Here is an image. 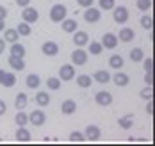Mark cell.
Wrapping results in <instances>:
<instances>
[{
  "instance_id": "cell-1",
  "label": "cell",
  "mask_w": 155,
  "mask_h": 146,
  "mask_svg": "<svg viewBox=\"0 0 155 146\" xmlns=\"http://www.w3.org/2000/svg\"><path fill=\"white\" fill-rule=\"evenodd\" d=\"M68 15V9H66V5H62V4H55V5H52V9H50V20L54 21V23H61L62 20L66 18Z\"/></svg>"
},
{
  "instance_id": "cell-2",
  "label": "cell",
  "mask_w": 155,
  "mask_h": 146,
  "mask_svg": "<svg viewBox=\"0 0 155 146\" xmlns=\"http://www.w3.org/2000/svg\"><path fill=\"white\" fill-rule=\"evenodd\" d=\"M112 18H114V21L116 23H120V25H123L128 21V9L125 7V5H114L112 7Z\"/></svg>"
},
{
  "instance_id": "cell-3",
  "label": "cell",
  "mask_w": 155,
  "mask_h": 146,
  "mask_svg": "<svg viewBox=\"0 0 155 146\" xmlns=\"http://www.w3.org/2000/svg\"><path fill=\"white\" fill-rule=\"evenodd\" d=\"M59 79L62 82H70L75 79V68L73 64H62L59 68Z\"/></svg>"
},
{
  "instance_id": "cell-4",
  "label": "cell",
  "mask_w": 155,
  "mask_h": 146,
  "mask_svg": "<svg viewBox=\"0 0 155 146\" xmlns=\"http://www.w3.org/2000/svg\"><path fill=\"white\" fill-rule=\"evenodd\" d=\"M21 20L27 21V23H36V21L39 20V13H38V9H34V7H31V5L23 7V11H21Z\"/></svg>"
},
{
  "instance_id": "cell-5",
  "label": "cell",
  "mask_w": 155,
  "mask_h": 146,
  "mask_svg": "<svg viewBox=\"0 0 155 146\" xmlns=\"http://www.w3.org/2000/svg\"><path fill=\"white\" fill-rule=\"evenodd\" d=\"M45 121H47V114L43 111H39V109H36L29 114V123H32L34 127H43Z\"/></svg>"
},
{
  "instance_id": "cell-6",
  "label": "cell",
  "mask_w": 155,
  "mask_h": 146,
  "mask_svg": "<svg viewBox=\"0 0 155 146\" xmlns=\"http://www.w3.org/2000/svg\"><path fill=\"white\" fill-rule=\"evenodd\" d=\"M87 55H89V54H87L86 50H82L78 47L75 52H71V63L75 66H84L87 63Z\"/></svg>"
},
{
  "instance_id": "cell-7",
  "label": "cell",
  "mask_w": 155,
  "mask_h": 146,
  "mask_svg": "<svg viewBox=\"0 0 155 146\" xmlns=\"http://www.w3.org/2000/svg\"><path fill=\"white\" fill-rule=\"evenodd\" d=\"M100 18H102L100 9H96L93 5L86 7V11H84V20H86L87 23H96V21H100Z\"/></svg>"
},
{
  "instance_id": "cell-8",
  "label": "cell",
  "mask_w": 155,
  "mask_h": 146,
  "mask_svg": "<svg viewBox=\"0 0 155 146\" xmlns=\"http://www.w3.org/2000/svg\"><path fill=\"white\" fill-rule=\"evenodd\" d=\"M102 47L104 48H107V50H112V48H116L118 47V43H120V39H118V36L116 34H112V32H107V34H104V37H102Z\"/></svg>"
},
{
  "instance_id": "cell-9",
  "label": "cell",
  "mask_w": 155,
  "mask_h": 146,
  "mask_svg": "<svg viewBox=\"0 0 155 146\" xmlns=\"http://www.w3.org/2000/svg\"><path fill=\"white\" fill-rule=\"evenodd\" d=\"M94 102H96L98 105H102V107H109V105L112 103V95H110L109 91H98V93L94 95Z\"/></svg>"
},
{
  "instance_id": "cell-10",
  "label": "cell",
  "mask_w": 155,
  "mask_h": 146,
  "mask_svg": "<svg viewBox=\"0 0 155 146\" xmlns=\"http://www.w3.org/2000/svg\"><path fill=\"white\" fill-rule=\"evenodd\" d=\"M41 52L48 55V57H54V55H57L59 54V45L55 43V41H45L43 45H41Z\"/></svg>"
},
{
  "instance_id": "cell-11",
  "label": "cell",
  "mask_w": 155,
  "mask_h": 146,
  "mask_svg": "<svg viewBox=\"0 0 155 146\" xmlns=\"http://www.w3.org/2000/svg\"><path fill=\"white\" fill-rule=\"evenodd\" d=\"M84 135H86V141H98L102 132H100V128L96 125H87L86 130H84Z\"/></svg>"
},
{
  "instance_id": "cell-12",
  "label": "cell",
  "mask_w": 155,
  "mask_h": 146,
  "mask_svg": "<svg viewBox=\"0 0 155 146\" xmlns=\"http://www.w3.org/2000/svg\"><path fill=\"white\" fill-rule=\"evenodd\" d=\"M73 43L77 45V47H84V45H87L89 43V36H87V32H84V31H75L73 32Z\"/></svg>"
},
{
  "instance_id": "cell-13",
  "label": "cell",
  "mask_w": 155,
  "mask_h": 146,
  "mask_svg": "<svg viewBox=\"0 0 155 146\" xmlns=\"http://www.w3.org/2000/svg\"><path fill=\"white\" fill-rule=\"evenodd\" d=\"M116 36H118L120 41L128 43V41H132V39L136 37V32H134V29H130V27H123V29H120V34H116Z\"/></svg>"
},
{
  "instance_id": "cell-14",
  "label": "cell",
  "mask_w": 155,
  "mask_h": 146,
  "mask_svg": "<svg viewBox=\"0 0 155 146\" xmlns=\"http://www.w3.org/2000/svg\"><path fill=\"white\" fill-rule=\"evenodd\" d=\"M61 23H62V25H61L62 31H64V32H68V34H73V32L78 29L77 20H73V18H64Z\"/></svg>"
},
{
  "instance_id": "cell-15",
  "label": "cell",
  "mask_w": 155,
  "mask_h": 146,
  "mask_svg": "<svg viewBox=\"0 0 155 146\" xmlns=\"http://www.w3.org/2000/svg\"><path fill=\"white\" fill-rule=\"evenodd\" d=\"M7 63H9V66H11L13 70H16V71H21V70H25V61H23V57H16V55H9Z\"/></svg>"
},
{
  "instance_id": "cell-16",
  "label": "cell",
  "mask_w": 155,
  "mask_h": 146,
  "mask_svg": "<svg viewBox=\"0 0 155 146\" xmlns=\"http://www.w3.org/2000/svg\"><path fill=\"white\" fill-rule=\"evenodd\" d=\"M110 80H114V84H116L118 87H125V86L130 82V77H128L127 73H123V71H118L114 77H110Z\"/></svg>"
},
{
  "instance_id": "cell-17",
  "label": "cell",
  "mask_w": 155,
  "mask_h": 146,
  "mask_svg": "<svg viewBox=\"0 0 155 146\" xmlns=\"http://www.w3.org/2000/svg\"><path fill=\"white\" fill-rule=\"evenodd\" d=\"M93 80L98 84H107V82H110V73L107 70H98V71H94Z\"/></svg>"
},
{
  "instance_id": "cell-18",
  "label": "cell",
  "mask_w": 155,
  "mask_h": 146,
  "mask_svg": "<svg viewBox=\"0 0 155 146\" xmlns=\"http://www.w3.org/2000/svg\"><path fill=\"white\" fill-rule=\"evenodd\" d=\"M77 111V103H75V100H64L61 105V112L66 114V116H70V114H73Z\"/></svg>"
},
{
  "instance_id": "cell-19",
  "label": "cell",
  "mask_w": 155,
  "mask_h": 146,
  "mask_svg": "<svg viewBox=\"0 0 155 146\" xmlns=\"http://www.w3.org/2000/svg\"><path fill=\"white\" fill-rule=\"evenodd\" d=\"M123 64H125V61L120 54H112V55L109 57V66H110L112 70H120V68H123Z\"/></svg>"
},
{
  "instance_id": "cell-20",
  "label": "cell",
  "mask_w": 155,
  "mask_h": 146,
  "mask_svg": "<svg viewBox=\"0 0 155 146\" xmlns=\"http://www.w3.org/2000/svg\"><path fill=\"white\" fill-rule=\"evenodd\" d=\"M16 141L18 143H29L31 141V132L25 127H18V130H16Z\"/></svg>"
},
{
  "instance_id": "cell-21",
  "label": "cell",
  "mask_w": 155,
  "mask_h": 146,
  "mask_svg": "<svg viewBox=\"0 0 155 146\" xmlns=\"http://www.w3.org/2000/svg\"><path fill=\"white\" fill-rule=\"evenodd\" d=\"M2 32H4L5 43H16V41L20 39V34L16 32V29H4Z\"/></svg>"
},
{
  "instance_id": "cell-22",
  "label": "cell",
  "mask_w": 155,
  "mask_h": 146,
  "mask_svg": "<svg viewBox=\"0 0 155 146\" xmlns=\"http://www.w3.org/2000/svg\"><path fill=\"white\" fill-rule=\"evenodd\" d=\"M27 103H29V98H27V95L25 93H18L15 98V107L18 109V111H23L25 107H27Z\"/></svg>"
},
{
  "instance_id": "cell-23",
  "label": "cell",
  "mask_w": 155,
  "mask_h": 146,
  "mask_svg": "<svg viewBox=\"0 0 155 146\" xmlns=\"http://www.w3.org/2000/svg\"><path fill=\"white\" fill-rule=\"evenodd\" d=\"M9 54L11 55H16V57H25V47L21 43H11V48H9Z\"/></svg>"
},
{
  "instance_id": "cell-24",
  "label": "cell",
  "mask_w": 155,
  "mask_h": 146,
  "mask_svg": "<svg viewBox=\"0 0 155 146\" xmlns=\"http://www.w3.org/2000/svg\"><path fill=\"white\" fill-rule=\"evenodd\" d=\"M25 84H27V87H31V89H38V87H39V84H41V79H39V75L31 73V75H27Z\"/></svg>"
},
{
  "instance_id": "cell-25",
  "label": "cell",
  "mask_w": 155,
  "mask_h": 146,
  "mask_svg": "<svg viewBox=\"0 0 155 146\" xmlns=\"http://www.w3.org/2000/svg\"><path fill=\"white\" fill-rule=\"evenodd\" d=\"M34 100H36V103H38L39 107H47L48 103H50V95H48L47 91H39Z\"/></svg>"
},
{
  "instance_id": "cell-26",
  "label": "cell",
  "mask_w": 155,
  "mask_h": 146,
  "mask_svg": "<svg viewBox=\"0 0 155 146\" xmlns=\"http://www.w3.org/2000/svg\"><path fill=\"white\" fill-rule=\"evenodd\" d=\"M16 32L20 34V36H31V34H32L31 23H27V21H21V23L16 27Z\"/></svg>"
},
{
  "instance_id": "cell-27",
  "label": "cell",
  "mask_w": 155,
  "mask_h": 146,
  "mask_svg": "<svg viewBox=\"0 0 155 146\" xmlns=\"http://www.w3.org/2000/svg\"><path fill=\"white\" fill-rule=\"evenodd\" d=\"M91 84H93V80H91V77H89V75H78V77H77V86H78V87H82V89L91 87Z\"/></svg>"
},
{
  "instance_id": "cell-28",
  "label": "cell",
  "mask_w": 155,
  "mask_h": 146,
  "mask_svg": "<svg viewBox=\"0 0 155 146\" xmlns=\"http://www.w3.org/2000/svg\"><path fill=\"white\" fill-rule=\"evenodd\" d=\"M87 50H89L91 55H100V54L104 52V47H102V43H98V41H91V43L87 45Z\"/></svg>"
},
{
  "instance_id": "cell-29",
  "label": "cell",
  "mask_w": 155,
  "mask_h": 146,
  "mask_svg": "<svg viewBox=\"0 0 155 146\" xmlns=\"http://www.w3.org/2000/svg\"><path fill=\"white\" fill-rule=\"evenodd\" d=\"M16 84V75L15 73H9V71H5V75H4V80H2V86L4 87H13Z\"/></svg>"
},
{
  "instance_id": "cell-30",
  "label": "cell",
  "mask_w": 155,
  "mask_h": 146,
  "mask_svg": "<svg viewBox=\"0 0 155 146\" xmlns=\"http://www.w3.org/2000/svg\"><path fill=\"white\" fill-rule=\"evenodd\" d=\"M15 121H16V125L18 127H25L27 123H29V116L23 112V111H18L15 116Z\"/></svg>"
},
{
  "instance_id": "cell-31",
  "label": "cell",
  "mask_w": 155,
  "mask_h": 146,
  "mask_svg": "<svg viewBox=\"0 0 155 146\" xmlns=\"http://www.w3.org/2000/svg\"><path fill=\"white\" fill-rule=\"evenodd\" d=\"M118 125L121 127L123 130H128L132 125H134V118L132 116H125V118H120L118 119Z\"/></svg>"
},
{
  "instance_id": "cell-32",
  "label": "cell",
  "mask_w": 155,
  "mask_h": 146,
  "mask_svg": "<svg viewBox=\"0 0 155 146\" xmlns=\"http://www.w3.org/2000/svg\"><path fill=\"white\" fill-rule=\"evenodd\" d=\"M61 84H62V80L59 79V77H50V79L47 80L48 89H52V91H57V89L61 87Z\"/></svg>"
},
{
  "instance_id": "cell-33",
  "label": "cell",
  "mask_w": 155,
  "mask_h": 146,
  "mask_svg": "<svg viewBox=\"0 0 155 146\" xmlns=\"http://www.w3.org/2000/svg\"><path fill=\"white\" fill-rule=\"evenodd\" d=\"M143 57H144V54H143L141 48H132L130 50V59H132V63H141Z\"/></svg>"
},
{
  "instance_id": "cell-34",
  "label": "cell",
  "mask_w": 155,
  "mask_h": 146,
  "mask_svg": "<svg viewBox=\"0 0 155 146\" xmlns=\"http://www.w3.org/2000/svg\"><path fill=\"white\" fill-rule=\"evenodd\" d=\"M141 25H143V29L152 31L153 29V18L150 16V15H144V16L141 18Z\"/></svg>"
},
{
  "instance_id": "cell-35",
  "label": "cell",
  "mask_w": 155,
  "mask_h": 146,
  "mask_svg": "<svg viewBox=\"0 0 155 146\" xmlns=\"http://www.w3.org/2000/svg\"><path fill=\"white\" fill-rule=\"evenodd\" d=\"M70 141H71V143H84V141H86V135H84L82 132H77V130H75V132L70 134Z\"/></svg>"
},
{
  "instance_id": "cell-36",
  "label": "cell",
  "mask_w": 155,
  "mask_h": 146,
  "mask_svg": "<svg viewBox=\"0 0 155 146\" xmlns=\"http://www.w3.org/2000/svg\"><path fill=\"white\" fill-rule=\"evenodd\" d=\"M98 4H100V9L102 11H112V7L116 5L114 0H98Z\"/></svg>"
},
{
  "instance_id": "cell-37",
  "label": "cell",
  "mask_w": 155,
  "mask_h": 146,
  "mask_svg": "<svg viewBox=\"0 0 155 146\" xmlns=\"http://www.w3.org/2000/svg\"><path fill=\"white\" fill-rule=\"evenodd\" d=\"M139 11H150L152 9V0H136Z\"/></svg>"
},
{
  "instance_id": "cell-38",
  "label": "cell",
  "mask_w": 155,
  "mask_h": 146,
  "mask_svg": "<svg viewBox=\"0 0 155 146\" xmlns=\"http://www.w3.org/2000/svg\"><path fill=\"white\" fill-rule=\"evenodd\" d=\"M141 98H144V100H152V98H153V89H152V86H146V87L141 91Z\"/></svg>"
},
{
  "instance_id": "cell-39",
  "label": "cell",
  "mask_w": 155,
  "mask_h": 146,
  "mask_svg": "<svg viewBox=\"0 0 155 146\" xmlns=\"http://www.w3.org/2000/svg\"><path fill=\"white\" fill-rule=\"evenodd\" d=\"M143 64H144L146 71H150V70H153V59L152 57H143Z\"/></svg>"
},
{
  "instance_id": "cell-40",
  "label": "cell",
  "mask_w": 155,
  "mask_h": 146,
  "mask_svg": "<svg viewBox=\"0 0 155 146\" xmlns=\"http://www.w3.org/2000/svg\"><path fill=\"white\" fill-rule=\"evenodd\" d=\"M144 82H146V86H153V70L146 71V75H144Z\"/></svg>"
},
{
  "instance_id": "cell-41",
  "label": "cell",
  "mask_w": 155,
  "mask_h": 146,
  "mask_svg": "<svg viewBox=\"0 0 155 146\" xmlns=\"http://www.w3.org/2000/svg\"><path fill=\"white\" fill-rule=\"evenodd\" d=\"M94 0H77V4L80 7H89V5H93Z\"/></svg>"
},
{
  "instance_id": "cell-42",
  "label": "cell",
  "mask_w": 155,
  "mask_h": 146,
  "mask_svg": "<svg viewBox=\"0 0 155 146\" xmlns=\"http://www.w3.org/2000/svg\"><path fill=\"white\" fill-rule=\"evenodd\" d=\"M146 112L150 114V116L153 114V98H152V100H148V103H146Z\"/></svg>"
},
{
  "instance_id": "cell-43",
  "label": "cell",
  "mask_w": 155,
  "mask_h": 146,
  "mask_svg": "<svg viewBox=\"0 0 155 146\" xmlns=\"http://www.w3.org/2000/svg\"><path fill=\"white\" fill-rule=\"evenodd\" d=\"M5 111H7V105H5V102H4V100H0V116H4Z\"/></svg>"
},
{
  "instance_id": "cell-44",
  "label": "cell",
  "mask_w": 155,
  "mask_h": 146,
  "mask_svg": "<svg viewBox=\"0 0 155 146\" xmlns=\"http://www.w3.org/2000/svg\"><path fill=\"white\" fill-rule=\"evenodd\" d=\"M7 18V9L4 5H0V20H5Z\"/></svg>"
},
{
  "instance_id": "cell-45",
  "label": "cell",
  "mask_w": 155,
  "mask_h": 146,
  "mask_svg": "<svg viewBox=\"0 0 155 146\" xmlns=\"http://www.w3.org/2000/svg\"><path fill=\"white\" fill-rule=\"evenodd\" d=\"M16 4H18L20 7H27V5L31 4V0H16Z\"/></svg>"
},
{
  "instance_id": "cell-46",
  "label": "cell",
  "mask_w": 155,
  "mask_h": 146,
  "mask_svg": "<svg viewBox=\"0 0 155 146\" xmlns=\"http://www.w3.org/2000/svg\"><path fill=\"white\" fill-rule=\"evenodd\" d=\"M5 52V39L4 37H0V55Z\"/></svg>"
},
{
  "instance_id": "cell-47",
  "label": "cell",
  "mask_w": 155,
  "mask_h": 146,
  "mask_svg": "<svg viewBox=\"0 0 155 146\" xmlns=\"http://www.w3.org/2000/svg\"><path fill=\"white\" fill-rule=\"evenodd\" d=\"M5 29V20H0V32Z\"/></svg>"
},
{
  "instance_id": "cell-48",
  "label": "cell",
  "mask_w": 155,
  "mask_h": 146,
  "mask_svg": "<svg viewBox=\"0 0 155 146\" xmlns=\"http://www.w3.org/2000/svg\"><path fill=\"white\" fill-rule=\"evenodd\" d=\"M4 75H5V70H0V84L4 80Z\"/></svg>"
},
{
  "instance_id": "cell-49",
  "label": "cell",
  "mask_w": 155,
  "mask_h": 146,
  "mask_svg": "<svg viewBox=\"0 0 155 146\" xmlns=\"http://www.w3.org/2000/svg\"><path fill=\"white\" fill-rule=\"evenodd\" d=\"M0 143H2V137H0Z\"/></svg>"
}]
</instances>
